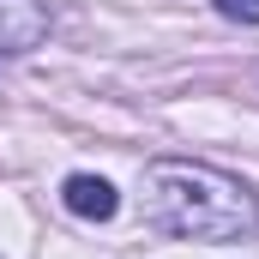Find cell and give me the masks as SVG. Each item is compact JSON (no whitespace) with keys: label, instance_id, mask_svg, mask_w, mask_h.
I'll list each match as a JSON object with an SVG mask.
<instances>
[{"label":"cell","instance_id":"277c9868","mask_svg":"<svg viewBox=\"0 0 259 259\" xmlns=\"http://www.w3.org/2000/svg\"><path fill=\"white\" fill-rule=\"evenodd\" d=\"M229 24H259V0H211Z\"/></svg>","mask_w":259,"mask_h":259},{"label":"cell","instance_id":"3957f363","mask_svg":"<svg viewBox=\"0 0 259 259\" xmlns=\"http://www.w3.org/2000/svg\"><path fill=\"white\" fill-rule=\"evenodd\" d=\"M61 205L72 211V217H84V223H109V217L121 211V193H115L103 175H66Z\"/></svg>","mask_w":259,"mask_h":259},{"label":"cell","instance_id":"6da1fadb","mask_svg":"<svg viewBox=\"0 0 259 259\" xmlns=\"http://www.w3.org/2000/svg\"><path fill=\"white\" fill-rule=\"evenodd\" d=\"M139 199H145V217L163 235H181V241H241V235L259 229L253 187L211 169V163H193V157L145 163Z\"/></svg>","mask_w":259,"mask_h":259},{"label":"cell","instance_id":"7a4b0ae2","mask_svg":"<svg viewBox=\"0 0 259 259\" xmlns=\"http://www.w3.org/2000/svg\"><path fill=\"white\" fill-rule=\"evenodd\" d=\"M49 36V6L42 0H0V61L30 55Z\"/></svg>","mask_w":259,"mask_h":259}]
</instances>
